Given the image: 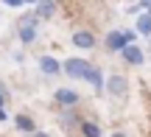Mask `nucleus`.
<instances>
[{"mask_svg": "<svg viewBox=\"0 0 151 137\" xmlns=\"http://www.w3.org/2000/svg\"><path fill=\"white\" fill-rule=\"evenodd\" d=\"M134 31H109L106 34V50L109 53H123L126 48H129V45H134Z\"/></svg>", "mask_w": 151, "mask_h": 137, "instance_id": "nucleus-1", "label": "nucleus"}, {"mask_svg": "<svg viewBox=\"0 0 151 137\" xmlns=\"http://www.w3.org/2000/svg\"><path fill=\"white\" fill-rule=\"evenodd\" d=\"M106 90H109V95H115V98H123V95L129 93V78L120 76V73H112V76L106 78Z\"/></svg>", "mask_w": 151, "mask_h": 137, "instance_id": "nucleus-2", "label": "nucleus"}, {"mask_svg": "<svg viewBox=\"0 0 151 137\" xmlns=\"http://www.w3.org/2000/svg\"><path fill=\"white\" fill-rule=\"evenodd\" d=\"M62 70L70 78H84L87 70H90V65H87L84 59H67V62H62Z\"/></svg>", "mask_w": 151, "mask_h": 137, "instance_id": "nucleus-3", "label": "nucleus"}, {"mask_svg": "<svg viewBox=\"0 0 151 137\" xmlns=\"http://www.w3.org/2000/svg\"><path fill=\"white\" fill-rule=\"evenodd\" d=\"M84 81L90 84L95 93H101V90H106V78H104V73H101V67H95V65H90V70H87V76H84Z\"/></svg>", "mask_w": 151, "mask_h": 137, "instance_id": "nucleus-4", "label": "nucleus"}, {"mask_svg": "<svg viewBox=\"0 0 151 137\" xmlns=\"http://www.w3.org/2000/svg\"><path fill=\"white\" fill-rule=\"evenodd\" d=\"M73 45L81 48V50H90L92 45H95V34L92 31H76L73 34Z\"/></svg>", "mask_w": 151, "mask_h": 137, "instance_id": "nucleus-5", "label": "nucleus"}, {"mask_svg": "<svg viewBox=\"0 0 151 137\" xmlns=\"http://www.w3.org/2000/svg\"><path fill=\"white\" fill-rule=\"evenodd\" d=\"M39 70H42L45 76H56V73H62V62L53 59V56H42V59H39Z\"/></svg>", "mask_w": 151, "mask_h": 137, "instance_id": "nucleus-6", "label": "nucleus"}, {"mask_svg": "<svg viewBox=\"0 0 151 137\" xmlns=\"http://www.w3.org/2000/svg\"><path fill=\"white\" fill-rule=\"evenodd\" d=\"M56 101H59L62 106H76V104H78V93L62 87V90H56Z\"/></svg>", "mask_w": 151, "mask_h": 137, "instance_id": "nucleus-7", "label": "nucleus"}, {"mask_svg": "<svg viewBox=\"0 0 151 137\" xmlns=\"http://www.w3.org/2000/svg\"><path fill=\"white\" fill-rule=\"evenodd\" d=\"M14 123H17V129H20V132H25V134H31V137L37 134V126H34V121H31L28 115H17Z\"/></svg>", "mask_w": 151, "mask_h": 137, "instance_id": "nucleus-8", "label": "nucleus"}, {"mask_svg": "<svg viewBox=\"0 0 151 137\" xmlns=\"http://www.w3.org/2000/svg\"><path fill=\"white\" fill-rule=\"evenodd\" d=\"M123 59L129 62V65H143V50L137 48V45H129V48L123 50Z\"/></svg>", "mask_w": 151, "mask_h": 137, "instance_id": "nucleus-9", "label": "nucleus"}, {"mask_svg": "<svg viewBox=\"0 0 151 137\" xmlns=\"http://www.w3.org/2000/svg\"><path fill=\"white\" fill-rule=\"evenodd\" d=\"M53 14H56V3H37V17L50 20Z\"/></svg>", "mask_w": 151, "mask_h": 137, "instance_id": "nucleus-10", "label": "nucleus"}, {"mask_svg": "<svg viewBox=\"0 0 151 137\" xmlns=\"http://www.w3.org/2000/svg\"><path fill=\"white\" fill-rule=\"evenodd\" d=\"M81 134H84V137H101V126L92 123V121H84V123H81Z\"/></svg>", "mask_w": 151, "mask_h": 137, "instance_id": "nucleus-11", "label": "nucleus"}, {"mask_svg": "<svg viewBox=\"0 0 151 137\" xmlns=\"http://www.w3.org/2000/svg\"><path fill=\"white\" fill-rule=\"evenodd\" d=\"M137 31L143 37H151V14H140L137 17Z\"/></svg>", "mask_w": 151, "mask_h": 137, "instance_id": "nucleus-12", "label": "nucleus"}, {"mask_svg": "<svg viewBox=\"0 0 151 137\" xmlns=\"http://www.w3.org/2000/svg\"><path fill=\"white\" fill-rule=\"evenodd\" d=\"M6 6H9V9H22V6H25V3H22V0H9V3H6Z\"/></svg>", "mask_w": 151, "mask_h": 137, "instance_id": "nucleus-13", "label": "nucleus"}, {"mask_svg": "<svg viewBox=\"0 0 151 137\" xmlns=\"http://www.w3.org/2000/svg\"><path fill=\"white\" fill-rule=\"evenodd\" d=\"M143 9H146V14H151V3H143Z\"/></svg>", "mask_w": 151, "mask_h": 137, "instance_id": "nucleus-14", "label": "nucleus"}, {"mask_svg": "<svg viewBox=\"0 0 151 137\" xmlns=\"http://www.w3.org/2000/svg\"><path fill=\"white\" fill-rule=\"evenodd\" d=\"M34 137H50L48 132H37V134H34Z\"/></svg>", "mask_w": 151, "mask_h": 137, "instance_id": "nucleus-15", "label": "nucleus"}, {"mask_svg": "<svg viewBox=\"0 0 151 137\" xmlns=\"http://www.w3.org/2000/svg\"><path fill=\"white\" fill-rule=\"evenodd\" d=\"M109 137H126V134L123 132H115V134H109Z\"/></svg>", "mask_w": 151, "mask_h": 137, "instance_id": "nucleus-16", "label": "nucleus"}, {"mask_svg": "<svg viewBox=\"0 0 151 137\" xmlns=\"http://www.w3.org/2000/svg\"><path fill=\"white\" fill-rule=\"evenodd\" d=\"M0 95H3V93H0Z\"/></svg>", "mask_w": 151, "mask_h": 137, "instance_id": "nucleus-17", "label": "nucleus"}]
</instances>
